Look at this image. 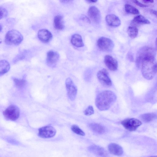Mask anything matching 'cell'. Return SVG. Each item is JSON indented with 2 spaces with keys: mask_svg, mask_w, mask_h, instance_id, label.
Masks as SVG:
<instances>
[{
  "mask_svg": "<svg viewBox=\"0 0 157 157\" xmlns=\"http://www.w3.org/2000/svg\"><path fill=\"white\" fill-rule=\"evenodd\" d=\"M117 98L115 94L112 91L106 90L100 93L95 99V105L101 111L108 109L115 102Z\"/></svg>",
  "mask_w": 157,
  "mask_h": 157,
  "instance_id": "cell-1",
  "label": "cell"
},
{
  "mask_svg": "<svg viewBox=\"0 0 157 157\" xmlns=\"http://www.w3.org/2000/svg\"><path fill=\"white\" fill-rule=\"evenodd\" d=\"M156 57L147 58L141 62L140 68L143 77L147 80H151L155 76L157 72Z\"/></svg>",
  "mask_w": 157,
  "mask_h": 157,
  "instance_id": "cell-2",
  "label": "cell"
},
{
  "mask_svg": "<svg viewBox=\"0 0 157 157\" xmlns=\"http://www.w3.org/2000/svg\"><path fill=\"white\" fill-rule=\"evenodd\" d=\"M156 51L155 49L148 46H144L138 51L136 55V64L138 68H140L142 61L147 58L156 57Z\"/></svg>",
  "mask_w": 157,
  "mask_h": 157,
  "instance_id": "cell-3",
  "label": "cell"
},
{
  "mask_svg": "<svg viewBox=\"0 0 157 157\" xmlns=\"http://www.w3.org/2000/svg\"><path fill=\"white\" fill-rule=\"evenodd\" d=\"M23 39V36L19 31L13 29L7 33L5 41L7 45H17L21 43Z\"/></svg>",
  "mask_w": 157,
  "mask_h": 157,
  "instance_id": "cell-4",
  "label": "cell"
},
{
  "mask_svg": "<svg viewBox=\"0 0 157 157\" xmlns=\"http://www.w3.org/2000/svg\"><path fill=\"white\" fill-rule=\"evenodd\" d=\"M97 45L99 48L104 52L112 51L114 47V44L110 39L102 37L100 38L97 41Z\"/></svg>",
  "mask_w": 157,
  "mask_h": 157,
  "instance_id": "cell-5",
  "label": "cell"
},
{
  "mask_svg": "<svg viewBox=\"0 0 157 157\" xmlns=\"http://www.w3.org/2000/svg\"><path fill=\"white\" fill-rule=\"evenodd\" d=\"M3 114L7 119L14 121L19 117L20 110L17 106L12 105L9 106L4 111Z\"/></svg>",
  "mask_w": 157,
  "mask_h": 157,
  "instance_id": "cell-6",
  "label": "cell"
},
{
  "mask_svg": "<svg viewBox=\"0 0 157 157\" xmlns=\"http://www.w3.org/2000/svg\"><path fill=\"white\" fill-rule=\"evenodd\" d=\"M121 124L127 130L130 131H135L141 124V122L135 118H128L123 120Z\"/></svg>",
  "mask_w": 157,
  "mask_h": 157,
  "instance_id": "cell-7",
  "label": "cell"
},
{
  "mask_svg": "<svg viewBox=\"0 0 157 157\" xmlns=\"http://www.w3.org/2000/svg\"><path fill=\"white\" fill-rule=\"evenodd\" d=\"M65 85L68 98L71 101L74 100L77 95V89L71 78L69 77L66 79Z\"/></svg>",
  "mask_w": 157,
  "mask_h": 157,
  "instance_id": "cell-8",
  "label": "cell"
},
{
  "mask_svg": "<svg viewBox=\"0 0 157 157\" xmlns=\"http://www.w3.org/2000/svg\"><path fill=\"white\" fill-rule=\"evenodd\" d=\"M56 133V129L52 126L47 125L40 128L38 130V136L43 138H48L54 137Z\"/></svg>",
  "mask_w": 157,
  "mask_h": 157,
  "instance_id": "cell-9",
  "label": "cell"
},
{
  "mask_svg": "<svg viewBox=\"0 0 157 157\" xmlns=\"http://www.w3.org/2000/svg\"><path fill=\"white\" fill-rule=\"evenodd\" d=\"M97 76L100 83L104 87H108L112 85V81L107 71L105 69L99 71Z\"/></svg>",
  "mask_w": 157,
  "mask_h": 157,
  "instance_id": "cell-10",
  "label": "cell"
},
{
  "mask_svg": "<svg viewBox=\"0 0 157 157\" xmlns=\"http://www.w3.org/2000/svg\"><path fill=\"white\" fill-rule=\"evenodd\" d=\"M59 55L57 52L52 50L49 51L47 53V63L52 67H55L59 59Z\"/></svg>",
  "mask_w": 157,
  "mask_h": 157,
  "instance_id": "cell-11",
  "label": "cell"
},
{
  "mask_svg": "<svg viewBox=\"0 0 157 157\" xmlns=\"http://www.w3.org/2000/svg\"><path fill=\"white\" fill-rule=\"evenodd\" d=\"M90 18L94 22L98 23L101 19L100 12L98 9L94 6L90 7L88 11Z\"/></svg>",
  "mask_w": 157,
  "mask_h": 157,
  "instance_id": "cell-12",
  "label": "cell"
},
{
  "mask_svg": "<svg viewBox=\"0 0 157 157\" xmlns=\"http://www.w3.org/2000/svg\"><path fill=\"white\" fill-rule=\"evenodd\" d=\"M104 63L109 69L112 71L116 70L118 68L117 60L111 56L106 55L104 58Z\"/></svg>",
  "mask_w": 157,
  "mask_h": 157,
  "instance_id": "cell-13",
  "label": "cell"
},
{
  "mask_svg": "<svg viewBox=\"0 0 157 157\" xmlns=\"http://www.w3.org/2000/svg\"><path fill=\"white\" fill-rule=\"evenodd\" d=\"M37 35L39 39L44 43L48 42L52 37L51 33L48 30L45 29L40 30L38 32Z\"/></svg>",
  "mask_w": 157,
  "mask_h": 157,
  "instance_id": "cell-14",
  "label": "cell"
},
{
  "mask_svg": "<svg viewBox=\"0 0 157 157\" xmlns=\"http://www.w3.org/2000/svg\"><path fill=\"white\" fill-rule=\"evenodd\" d=\"M105 21L107 24L112 27H118L121 24V21L119 17L113 14H109L106 15Z\"/></svg>",
  "mask_w": 157,
  "mask_h": 157,
  "instance_id": "cell-15",
  "label": "cell"
},
{
  "mask_svg": "<svg viewBox=\"0 0 157 157\" xmlns=\"http://www.w3.org/2000/svg\"><path fill=\"white\" fill-rule=\"evenodd\" d=\"M88 151L96 155L106 156L108 155L106 151L103 147L96 145H92L88 147Z\"/></svg>",
  "mask_w": 157,
  "mask_h": 157,
  "instance_id": "cell-16",
  "label": "cell"
},
{
  "mask_svg": "<svg viewBox=\"0 0 157 157\" xmlns=\"http://www.w3.org/2000/svg\"><path fill=\"white\" fill-rule=\"evenodd\" d=\"M109 151L112 154L117 156H121L123 153V149L118 144L114 143L109 144L108 146Z\"/></svg>",
  "mask_w": 157,
  "mask_h": 157,
  "instance_id": "cell-17",
  "label": "cell"
},
{
  "mask_svg": "<svg viewBox=\"0 0 157 157\" xmlns=\"http://www.w3.org/2000/svg\"><path fill=\"white\" fill-rule=\"evenodd\" d=\"M71 42L72 44L77 47H81L84 46L81 36L78 34H74L72 36Z\"/></svg>",
  "mask_w": 157,
  "mask_h": 157,
  "instance_id": "cell-18",
  "label": "cell"
},
{
  "mask_svg": "<svg viewBox=\"0 0 157 157\" xmlns=\"http://www.w3.org/2000/svg\"><path fill=\"white\" fill-rule=\"evenodd\" d=\"M54 25L55 28L58 30L63 29L64 28L63 19L62 16L58 15L54 18Z\"/></svg>",
  "mask_w": 157,
  "mask_h": 157,
  "instance_id": "cell-19",
  "label": "cell"
},
{
  "mask_svg": "<svg viewBox=\"0 0 157 157\" xmlns=\"http://www.w3.org/2000/svg\"><path fill=\"white\" fill-rule=\"evenodd\" d=\"M89 127L93 132L98 134H103L105 132V127L98 123H91L89 124Z\"/></svg>",
  "mask_w": 157,
  "mask_h": 157,
  "instance_id": "cell-20",
  "label": "cell"
},
{
  "mask_svg": "<svg viewBox=\"0 0 157 157\" xmlns=\"http://www.w3.org/2000/svg\"><path fill=\"white\" fill-rule=\"evenodd\" d=\"M10 68V65L6 60H0V76L7 73Z\"/></svg>",
  "mask_w": 157,
  "mask_h": 157,
  "instance_id": "cell-21",
  "label": "cell"
},
{
  "mask_svg": "<svg viewBox=\"0 0 157 157\" xmlns=\"http://www.w3.org/2000/svg\"><path fill=\"white\" fill-rule=\"evenodd\" d=\"M156 115L154 113L144 114L140 116L141 119L144 122H149L156 118Z\"/></svg>",
  "mask_w": 157,
  "mask_h": 157,
  "instance_id": "cell-22",
  "label": "cell"
},
{
  "mask_svg": "<svg viewBox=\"0 0 157 157\" xmlns=\"http://www.w3.org/2000/svg\"><path fill=\"white\" fill-rule=\"evenodd\" d=\"M132 21L140 24H148L150 23V21L143 16L138 15L133 18Z\"/></svg>",
  "mask_w": 157,
  "mask_h": 157,
  "instance_id": "cell-23",
  "label": "cell"
},
{
  "mask_svg": "<svg viewBox=\"0 0 157 157\" xmlns=\"http://www.w3.org/2000/svg\"><path fill=\"white\" fill-rule=\"evenodd\" d=\"M127 33L129 36L132 38H136L138 35V29L135 26L128 27Z\"/></svg>",
  "mask_w": 157,
  "mask_h": 157,
  "instance_id": "cell-24",
  "label": "cell"
},
{
  "mask_svg": "<svg viewBox=\"0 0 157 157\" xmlns=\"http://www.w3.org/2000/svg\"><path fill=\"white\" fill-rule=\"evenodd\" d=\"M125 10L126 12L128 13L133 14H138L140 13L137 9L129 4H126L125 5Z\"/></svg>",
  "mask_w": 157,
  "mask_h": 157,
  "instance_id": "cell-25",
  "label": "cell"
},
{
  "mask_svg": "<svg viewBox=\"0 0 157 157\" xmlns=\"http://www.w3.org/2000/svg\"><path fill=\"white\" fill-rule=\"evenodd\" d=\"M13 79L15 86L18 88L23 87L26 84V81L25 79L14 78Z\"/></svg>",
  "mask_w": 157,
  "mask_h": 157,
  "instance_id": "cell-26",
  "label": "cell"
},
{
  "mask_svg": "<svg viewBox=\"0 0 157 157\" xmlns=\"http://www.w3.org/2000/svg\"><path fill=\"white\" fill-rule=\"evenodd\" d=\"M71 129L75 133L82 136L85 135L84 132L77 125H73L71 126Z\"/></svg>",
  "mask_w": 157,
  "mask_h": 157,
  "instance_id": "cell-27",
  "label": "cell"
},
{
  "mask_svg": "<svg viewBox=\"0 0 157 157\" xmlns=\"http://www.w3.org/2000/svg\"><path fill=\"white\" fill-rule=\"evenodd\" d=\"M94 112L93 107L91 105H89L84 111L85 115L87 116L91 115L94 114Z\"/></svg>",
  "mask_w": 157,
  "mask_h": 157,
  "instance_id": "cell-28",
  "label": "cell"
},
{
  "mask_svg": "<svg viewBox=\"0 0 157 157\" xmlns=\"http://www.w3.org/2000/svg\"><path fill=\"white\" fill-rule=\"evenodd\" d=\"M7 14V10L3 7H0V20L6 17Z\"/></svg>",
  "mask_w": 157,
  "mask_h": 157,
  "instance_id": "cell-29",
  "label": "cell"
},
{
  "mask_svg": "<svg viewBox=\"0 0 157 157\" xmlns=\"http://www.w3.org/2000/svg\"><path fill=\"white\" fill-rule=\"evenodd\" d=\"M133 1L136 5L140 7H145L147 6V5L141 3L137 0H133Z\"/></svg>",
  "mask_w": 157,
  "mask_h": 157,
  "instance_id": "cell-30",
  "label": "cell"
},
{
  "mask_svg": "<svg viewBox=\"0 0 157 157\" xmlns=\"http://www.w3.org/2000/svg\"><path fill=\"white\" fill-rule=\"evenodd\" d=\"M82 19L85 21H86L88 22H89V23H90V20L89 19L88 17H86L85 16L83 15L81 17Z\"/></svg>",
  "mask_w": 157,
  "mask_h": 157,
  "instance_id": "cell-31",
  "label": "cell"
},
{
  "mask_svg": "<svg viewBox=\"0 0 157 157\" xmlns=\"http://www.w3.org/2000/svg\"><path fill=\"white\" fill-rule=\"evenodd\" d=\"M74 0H60V1L63 3H67L71 2Z\"/></svg>",
  "mask_w": 157,
  "mask_h": 157,
  "instance_id": "cell-32",
  "label": "cell"
},
{
  "mask_svg": "<svg viewBox=\"0 0 157 157\" xmlns=\"http://www.w3.org/2000/svg\"><path fill=\"white\" fill-rule=\"evenodd\" d=\"M151 13L152 14L155 15L156 16L157 15V11L155 10H151Z\"/></svg>",
  "mask_w": 157,
  "mask_h": 157,
  "instance_id": "cell-33",
  "label": "cell"
},
{
  "mask_svg": "<svg viewBox=\"0 0 157 157\" xmlns=\"http://www.w3.org/2000/svg\"><path fill=\"white\" fill-rule=\"evenodd\" d=\"M88 1L91 2H96L98 0H87Z\"/></svg>",
  "mask_w": 157,
  "mask_h": 157,
  "instance_id": "cell-34",
  "label": "cell"
},
{
  "mask_svg": "<svg viewBox=\"0 0 157 157\" xmlns=\"http://www.w3.org/2000/svg\"><path fill=\"white\" fill-rule=\"evenodd\" d=\"M144 1L150 3H152L154 2V0H144Z\"/></svg>",
  "mask_w": 157,
  "mask_h": 157,
  "instance_id": "cell-35",
  "label": "cell"
},
{
  "mask_svg": "<svg viewBox=\"0 0 157 157\" xmlns=\"http://www.w3.org/2000/svg\"><path fill=\"white\" fill-rule=\"evenodd\" d=\"M2 29V26L0 25V32H1Z\"/></svg>",
  "mask_w": 157,
  "mask_h": 157,
  "instance_id": "cell-36",
  "label": "cell"
},
{
  "mask_svg": "<svg viewBox=\"0 0 157 157\" xmlns=\"http://www.w3.org/2000/svg\"><path fill=\"white\" fill-rule=\"evenodd\" d=\"M1 42H2V41L0 40V43H1Z\"/></svg>",
  "mask_w": 157,
  "mask_h": 157,
  "instance_id": "cell-37",
  "label": "cell"
}]
</instances>
